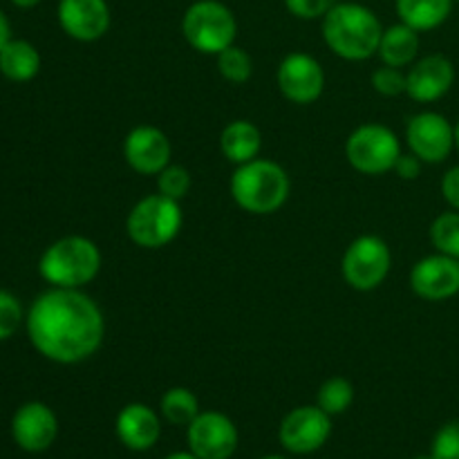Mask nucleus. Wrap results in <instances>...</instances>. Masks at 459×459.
I'll return each instance as SVG.
<instances>
[{"label":"nucleus","instance_id":"obj_1","mask_svg":"<svg viewBox=\"0 0 459 459\" xmlns=\"http://www.w3.org/2000/svg\"><path fill=\"white\" fill-rule=\"evenodd\" d=\"M36 352L58 366H76L99 352L106 339V316L83 290L43 291L25 316Z\"/></svg>","mask_w":459,"mask_h":459},{"label":"nucleus","instance_id":"obj_2","mask_svg":"<svg viewBox=\"0 0 459 459\" xmlns=\"http://www.w3.org/2000/svg\"><path fill=\"white\" fill-rule=\"evenodd\" d=\"M321 34L332 54L343 61H368L379 49V16L366 4L334 3L321 21Z\"/></svg>","mask_w":459,"mask_h":459},{"label":"nucleus","instance_id":"obj_3","mask_svg":"<svg viewBox=\"0 0 459 459\" xmlns=\"http://www.w3.org/2000/svg\"><path fill=\"white\" fill-rule=\"evenodd\" d=\"M229 193L242 211L251 215H272L290 200L291 182L278 161L255 157L236 166L229 182Z\"/></svg>","mask_w":459,"mask_h":459},{"label":"nucleus","instance_id":"obj_4","mask_svg":"<svg viewBox=\"0 0 459 459\" xmlns=\"http://www.w3.org/2000/svg\"><path fill=\"white\" fill-rule=\"evenodd\" d=\"M103 255L94 240L85 236H65L43 251L39 273L49 287L83 290L101 272Z\"/></svg>","mask_w":459,"mask_h":459},{"label":"nucleus","instance_id":"obj_5","mask_svg":"<svg viewBox=\"0 0 459 459\" xmlns=\"http://www.w3.org/2000/svg\"><path fill=\"white\" fill-rule=\"evenodd\" d=\"M184 224L182 206L178 200L152 193L134 202L126 218V233L130 242L142 249L155 251L170 245L179 236Z\"/></svg>","mask_w":459,"mask_h":459},{"label":"nucleus","instance_id":"obj_6","mask_svg":"<svg viewBox=\"0 0 459 459\" xmlns=\"http://www.w3.org/2000/svg\"><path fill=\"white\" fill-rule=\"evenodd\" d=\"M182 34L195 52L218 56L236 43L238 21L220 0H195L182 16Z\"/></svg>","mask_w":459,"mask_h":459},{"label":"nucleus","instance_id":"obj_7","mask_svg":"<svg viewBox=\"0 0 459 459\" xmlns=\"http://www.w3.org/2000/svg\"><path fill=\"white\" fill-rule=\"evenodd\" d=\"M402 152V142H399L397 133L377 121L357 126L345 139L348 164L357 173L370 175V178L393 173Z\"/></svg>","mask_w":459,"mask_h":459},{"label":"nucleus","instance_id":"obj_8","mask_svg":"<svg viewBox=\"0 0 459 459\" xmlns=\"http://www.w3.org/2000/svg\"><path fill=\"white\" fill-rule=\"evenodd\" d=\"M393 269V251L384 238L363 233L354 238L341 260L343 281L357 291H372L385 282Z\"/></svg>","mask_w":459,"mask_h":459},{"label":"nucleus","instance_id":"obj_9","mask_svg":"<svg viewBox=\"0 0 459 459\" xmlns=\"http://www.w3.org/2000/svg\"><path fill=\"white\" fill-rule=\"evenodd\" d=\"M406 146L424 164H442L455 151V126L442 112H417L406 124Z\"/></svg>","mask_w":459,"mask_h":459},{"label":"nucleus","instance_id":"obj_10","mask_svg":"<svg viewBox=\"0 0 459 459\" xmlns=\"http://www.w3.org/2000/svg\"><path fill=\"white\" fill-rule=\"evenodd\" d=\"M332 435V417L312 406H299L282 417L278 426V442L291 455H312L321 451Z\"/></svg>","mask_w":459,"mask_h":459},{"label":"nucleus","instance_id":"obj_11","mask_svg":"<svg viewBox=\"0 0 459 459\" xmlns=\"http://www.w3.org/2000/svg\"><path fill=\"white\" fill-rule=\"evenodd\" d=\"M276 85L294 106H312L325 92V70L307 52H290L276 70Z\"/></svg>","mask_w":459,"mask_h":459},{"label":"nucleus","instance_id":"obj_12","mask_svg":"<svg viewBox=\"0 0 459 459\" xmlns=\"http://www.w3.org/2000/svg\"><path fill=\"white\" fill-rule=\"evenodd\" d=\"M188 451L200 459H231L238 451V426L220 411H204L186 426Z\"/></svg>","mask_w":459,"mask_h":459},{"label":"nucleus","instance_id":"obj_13","mask_svg":"<svg viewBox=\"0 0 459 459\" xmlns=\"http://www.w3.org/2000/svg\"><path fill=\"white\" fill-rule=\"evenodd\" d=\"M412 294L429 303H444L459 294V260L444 254H430L417 260L408 276Z\"/></svg>","mask_w":459,"mask_h":459},{"label":"nucleus","instance_id":"obj_14","mask_svg":"<svg viewBox=\"0 0 459 459\" xmlns=\"http://www.w3.org/2000/svg\"><path fill=\"white\" fill-rule=\"evenodd\" d=\"M124 160L134 173L139 175H160L173 157L169 134L161 128L151 124L134 126L121 143Z\"/></svg>","mask_w":459,"mask_h":459},{"label":"nucleus","instance_id":"obj_15","mask_svg":"<svg viewBox=\"0 0 459 459\" xmlns=\"http://www.w3.org/2000/svg\"><path fill=\"white\" fill-rule=\"evenodd\" d=\"M455 65L446 54H426L406 72V94L415 103H435L455 85Z\"/></svg>","mask_w":459,"mask_h":459},{"label":"nucleus","instance_id":"obj_16","mask_svg":"<svg viewBox=\"0 0 459 459\" xmlns=\"http://www.w3.org/2000/svg\"><path fill=\"white\" fill-rule=\"evenodd\" d=\"M58 435L56 412L43 402H27L13 412L12 437L25 453H45Z\"/></svg>","mask_w":459,"mask_h":459},{"label":"nucleus","instance_id":"obj_17","mask_svg":"<svg viewBox=\"0 0 459 459\" xmlns=\"http://www.w3.org/2000/svg\"><path fill=\"white\" fill-rule=\"evenodd\" d=\"M58 25L79 43H94L110 30L112 13L106 0H61Z\"/></svg>","mask_w":459,"mask_h":459},{"label":"nucleus","instance_id":"obj_18","mask_svg":"<svg viewBox=\"0 0 459 459\" xmlns=\"http://www.w3.org/2000/svg\"><path fill=\"white\" fill-rule=\"evenodd\" d=\"M115 435L128 451L146 453L160 442L161 420L155 408L146 403H128L115 420Z\"/></svg>","mask_w":459,"mask_h":459},{"label":"nucleus","instance_id":"obj_19","mask_svg":"<svg viewBox=\"0 0 459 459\" xmlns=\"http://www.w3.org/2000/svg\"><path fill=\"white\" fill-rule=\"evenodd\" d=\"M220 151L229 164H247L260 157L263 151V133L249 119L229 121L220 133Z\"/></svg>","mask_w":459,"mask_h":459},{"label":"nucleus","instance_id":"obj_20","mask_svg":"<svg viewBox=\"0 0 459 459\" xmlns=\"http://www.w3.org/2000/svg\"><path fill=\"white\" fill-rule=\"evenodd\" d=\"M420 31L399 21L394 25L384 27L377 56H379V61L384 65L402 67L403 70V67H411L417 61V56H420Z\"/></svg>","mask_w":459,"mask_h":459},{"label":"nucleus","instance_id":"obj_21","mask_svg":"<svg viewBox=\"0 0 459 459\" xmlns=\"http://www.w3.org/2000/svg\"><path fill=\"white\" fill-rule=\"evenodd\" d=\"M40 72V54L30 40L12 39L0 49V74L13 83H27Z\"/></svg>","mask_w":459,"mask_h":459},{"label":"nucleus","instance_id":"obj_22","mask_svg":"<svg viewBox=\"0 0 459 459\" xmlns=\"http://www.w3.org/2000/svg\"><path fill=\"white\" fill-rule=\"evenodd\" d=\"M455 0H397L399 21L421 31H433L448 21Z\"/></svg>","mask_w":459,"mask_h":459},{"label":"nucleus","instance_id":"obj_23","mask_svg":"<svg viewBox=\"0 0 459 459\" xmlns=\"http://www.w3.org/2000/svg\"><path fill=\"white\" fill-rule=\"evenodd\" d=\"M160 412L169 424L188 426L202 411L193 390L184 388V385H175V388H169L161 394Z\"/></svg>","mask_w":459,"mask_h":459},{"label":"nucleus","instance_id":"obj_24","mask_svg":"<svg viewBox=\"0 0 459 459\" xmlns=\"http://www.w3.org/2000/svg\"><path fill=\"white\" fill-rule=\"evenodd\" d=\"M354 397H357V390H354L352 381L345 379V377H332V379L323 381L321 388H318L316 406L330 417H336L350 411Z\"/></svg>","mask_w":459,"mask_h":459},{"label":"nucleus","instance_id":"obj_25","mask_svg":"<svg viewBox=\"0 0 459 459\" xmlns=\"http://www.w3.org/2000/svg\"><path fill=\"white\" fill-rule=\"evenodd\" d=\"M429 238L437 254L459 260V211L451 209L439 213L430 224Z\"/></svg>","mask_w":459,"mask_h":459},{"label":"nucleus","instance_id":"obj_26","mask_svg":"<svg viewBox=\"0 0 459 459\" xmlns=\"http://www.w3.org/2000/svg\"><path fill=\"white\" fill-rule=\"evenodd\" d=\"M218 63V72L224 81L233 85H242L254 76V58L249 56L247 49H242L240 45L233 43L231 48L222 49V52L215 56Z\"/></svg>","mask_w":459,"mask_h":459},{"label":"nucleus","instance_id":"obj_27","mask_svg":"<svg viewBox=\"0 0 459 459\" xmlns=\"http://www.w3.org/2000/svg\"><path fill=\"white\" fill-rule=\"evenodd\" d=\"M193 186L191 170L182 164H169L157 175V193L170 197V200L182 202Z\"/></svg>","mask_w":459,"mask_h":459},{"label":"nucleus","instance_id":"obj_28","mask_svg":"<svg viewBox=\"0 0 459 459\" xmlns=\"http://www.w3.org/2000/svg\"><path fill=\"white\" fill-rule=\"evenodd\" d=\"M370 83L375 92H379L381 97H399V94H406V72L402 67L384 65L381 63L370 74Z\"/></svg>","mask_w":459,"mask_h":459},{"label":"nucleus","instance_id":"obj_29","mask_svg":"<svg viewBox=\"0 0 459 459\" xmlns=\"http://www.w3.org/2000/svg\"><path fill=\"white\" fill-rule=\"evenodd\" d=\"M22 321H25V312H22L21 300L12 291L0 290V341L12 339Z\"/></svg>","mask_w":459,"mask_h":459},{"label":"nucleus","instance_id":"obj_30","mask_svg":"<svg viewBox=\"0 0 459 459\" xmlns=\"http://www.w3.org/2000/svg\"><path fill=\"white\" fill-rule=\"evenodd\" d=\"M433 459H459V421H448L435 433L430 444Z\"/></svg>","mask_w":459,"mask_h":459},{"label":"nucleus","instance_id":"obj_31","mask_svg":"<svg viewBox=\"0 0 459 459\" xmlns=\"http://www.w3.org/2000/svg\"><path fill=\"white\" fill-rule=\"evenodd\" d=\"M287 12L300 21H323L330 7L334 3L332 0H282Z\"/></svg>","mask_w":459,"mask_h":459},{"label":"nucleus","instance_id":"obj_32","mask_svg":"<svg viewBox=\"0 0 459 459\" xmlns=\"http://www.w3.org/2000/svg\"><path fill=\"white\" fill-rule=\"evenodd\" d=\"M421 170H424V161L420 160L417 155H412L411 151L408 152H402L397 160V164H394L393 173L397 175L399 179H403V182H412V179H417L421 175Z\"/></svg>","mask_w":459,"mask_h":459},{"label":"nucleus","instance_id":"obj_33","mask_svg":"<svg viewBox=\"0 0 459 459\" xmlns=\"http://www.w3.org/2000/svg\"><path fill=\"white\" fill-rule=\"evenodd\" d=\"M439 188H442L444 202H446L451 209L459 211V164L453 166V169H448L446 173H444Z\"/></svg>","mask_w":459,"mask_h":459},{"label":"nucleus","instance_id":"obj_34","mask_svg":"<svg viewBox=\"0 0 459 459\" xmlns=\"http://www.w3.org/2000/svg\"><path fill=\"white\" fill-rule=\"evenodd\" d=\"M9 40H12V27H9L7 16L0 12V49H3Z\"/></svg>","mask_w":459,"mask_h":459},{"label":"nucleus","instance_id":"obj_35","mask_svg":"<svg viewBox=\"0 0 459 459\" xmlns=\"http://www.w3.org/2000/svg\"><path fill=\"white\" fill-rule=\"evenodd\" d=\"M12 3L16 4V7H21V9H31V7H36L40 0H12Z\"/></svg>","mask_w":459,"mask_h":459},{"label":"nucleus","instance_id":"obj_36","mask_svg":"<svg viewBox=\"0 0 459 459\" xmlns=\"http://www.w3.org/2000/svg\"><path fill=\"white\" fill-rule=\"evenodd\" d=\"M166 459H200L193 455L191 451H182V453H173V455H169Z\"/></svg>","mask_w":459,"mask_h":459},{"label":"nucleus","instance_id":"obj_37","mask_svg":"<svg viewBox=\"0 0 459 459\" xmlns=\"http://www.w3.org/2000/svg\"><path fill=\"white\" fill-rule=\"evenodd\" d=\"M455 151L459 152V121L455 124Z\"/></svg>","mask_w":459,"mask_h":459},{"label":"nucleus","instance_id":"obj_38","mask_svg":"<svg viewBox=\"0 0 459 459\" xmlns=\"http://www.w3.org/2000/svg\"><path fill=\"white\" fill-rule=\"evenodd\" d=\"M258 459H290V457H285V455H263Z\"/></svg>","mask_w":459,"mask_h":459},{"label":"nucleus","instance_id":"obj_39","mask_svg":"<svg viewBox=\"0 0 459 459\" xmlns=\"http://www.w3.org/2000/svg\"><path fill=\"white\" fill-rule=\"evenodd\" d=\"M412 459H433V457H430V453H429V455H417V457H412Z\"/></svg>","mask_w":459,"mask_h":459},{"label":"nucleus","instance_id":"obj_40","mask_svg":"<svg viewBox=\"0 0 459 459\" xmlns=\"http://www.w3.org/2000/svg\"><path fill=\"white\" fill-rule=\"evenodd\" d=\"M455 3H459V0H455Z\"/></svg>","mask_w":459,"mask_h":459}]
</instances>
